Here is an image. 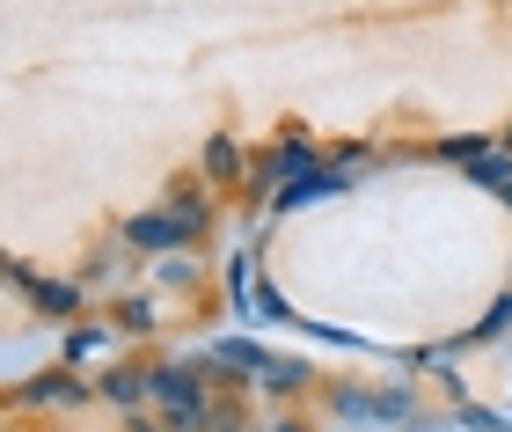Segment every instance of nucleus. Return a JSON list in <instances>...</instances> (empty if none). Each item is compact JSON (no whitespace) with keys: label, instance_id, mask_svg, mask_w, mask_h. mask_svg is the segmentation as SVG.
Here are the masks:
<instances>
[{"label":"nucleus","instance_id":"nucleus-1","mask_svg":"<svg viewBox=\"0 0 512 432\" xmlns=\"http://www.w3.org/2000/svg\"><path fill=\"white\" fill-rule=\"evenodd\" d=\"M161 213L176 220V242L191 249L205 227H213V184H169V191H161Z\"/></svg>","mask_w":512,"mask_h":432},{"label":"nucleus","instance_id":"nucleus-2","mask_svg":"<svg viewBox=\"0 0 512 432\" xmlns=\"http://www.w3.org/2000/svg\"><path fill=\"white\" fill-rule=\"evenodd\" d=\"M264 367H271V352H264V345H249V337H220V345L205 352V374H213V381L227 374L235 389H249V381L264 374Z\"/></svg>","mask_w":512,"mask_h":432},{"label":"nucleus","instance_id":"nucleus-3","mask_svg":"<svg viewBox=\"0 0 512 432\" xmlns=\"http://www.w3.org/2000/svg\"><path fill=\"white\" fill-rule=\"evenodd\" d=\"M198 176L213 191H235V184H249V162H242V140L235 132H213V140H205V154H198Z\"/></svg>","mask_w":512,"mask_h":432},{"label":"nucleus","instance_id":"nucleus-4","mask_svg":"<svg viewBox=\"0 0 512 432\" xmlns=\"http://www.w3.org/2000/svg\"><path fill=\"white\" fill-rule=\"evenodd\" d=\"M15 403H44V411H74V403H88V389L66 367H52V374H37V381H22L15 389Z\"/></svg>","mask_w":512,"mask_h":432},{"label":"nucleus","instance_id":"nucleus-5","mask_svg":"<svg viewBox=\"0 0 512 432\" xmlns=\"http://www.w3.org/2000/svg\"><path fill=\"white\" fill-rule=\"evenodd\" d=\"M125 242L147 249V257H169V249H183V242H176V220L161 213V206H154V213H132V220H125Z\"/></svg>","mask_w":512,"mask_h":432},{"label":"nucleus","instance_id":"nucleus-6","mask_svg":"<svg viewBox=\"0 0 512 432\" xmlns=\"http://www.w3.org/2000/svg\"><path fill=\"white\" fill-rule=\"evenodd\" d=\"M330 191H344V169H308V176H293L286 191L271 198L278 213H293V206H315V198H330Z\"/></svg>","mask_w":512,"mask_h":432},{"label":"nucleus","instance_id":"nucleus-7","mask_svg":"<svg viewBox=\"0 0 512 432\" xmlns=\"http://www.w3.org/2000/svg\"><path fill=\"white\" fill-rule=\"evenodd\" d=\"M30 308L44 315V323H66V315H81V286L74 279H37L30 286Z\"/></svg>","mask_w":512,"mask_h":432},{"label":"nucleus","instance_id":"nucleus-8","mask_svg":"<svg viewBox=\"0 0 512 432\" xmlns=\"http://www.w3.org/2000/svg\"><path fill=\"white\" fill-rule=\"evenodd\" d=\"M96 396H103V403H125V411H139V403H154L147 374H132V367H110V374L96 381Z\"/></svg>","mask_w":512,"mask_h":432},{"label":"nucleus","instance_id":"nucleus-9","mask_svg":"<svg viewBox=\"0 0 512 432\" xmlns=\"http://www.w3.org/2000/svg\"><path fill=\"white\" fill-rule=\"evenodd\" d=\"M469 184H483V191H505V184H512V147H505V140H491V147L469 162Z\"/></svg>","mask_w":512,"mask_h":432},{"label":"nucleus","instance_id":"nucleus-10","mask_svg":"<svg viewBox=\"0 0 512 432\" xmlns=\"http://www.w3.org/2000/svg\"><path fill=\"white\" fill-rule=\"evenodd\" d=\"M110 330L147 337V330H154V301H139V293H132V301H110Z\"/></svg>","mask_w":512,"mask_h":432},{"label":"nucleus","instance_id":"nucleus-11","mask_svg":"<svg viewBox=\"0 0 512 432\" xmlns=\"http://www.w3.org/2000/svg\"><path fill=\"white\" fill-rule=\"evenodd\" d=\"M256 389H271V396H293V389H308V367H300V359H271V367L256 374Z\"/></svg>","mask_w":512,"mask_h":432},{"label":"nucleus","instance_id":"nucleus-12","mask_svg":"<svg viewBox=\"0 0 512 432\" xmlns=\"http://www.w3.org/2000/svg\"><path fill=\"white\" fill-rule=\"evenodd\" d=\"M205 432H249V418H242V403L213 389V403H205Z\"/></svg>","mask_w":512,"mask_h":432},{"label":"nucleus","instance_id":"nucleus-13","mask_svg":"<svg viewBox=\"0 0 512 432\" xmlns=\"http://www.w3.org/2000/svg\"><path fill=\"white\" fill-rule=\"evenodd\" d=\"M96 352H110V330H74L66 337V367H81V359H96Z\"/></svg>","mask_w":512,"mask_h":432},{"label":"nucleus","instance_id":"nucleus-14","mask_svg":"<svg viewBox=\"0 0 512 432\" xmlns=\"http://www.w3.org/2000/svg\"><path fill=\"white\" fill-rule=\"evenodd\" d=\"M483 147H491V140H469V132H461V140H439L432 154H439V162H461V169H469V162H476Z\"/></svg>","mask_w":512,"mask_h":432},{"label":"nucleus","instance_id":"nucleus-15","mask_svg":"<svg viewBox=\"0 0 512 432\" xmlns=\"http://www.w3.org/2000/svg\"><path fill=\"white\" fill-rule=\"evenodd\" d=\"M505 323H512V293H505V301H498V308H491V315H483V323H476V337H498Z\"/></svg>","mask_w":512,"mask_h":432},{"label":"nucleus","instance_id":"nucleus-16","mask_svg":"<svg viewBox=\"0 0 512 432\" xmlns=\"http://www.w3.org/2000/svg\"><path fill=\"white\" fill-rule=\"evenodd\" d=\"M8 286H15V293H30V286H37V271H30V257H8Z\"/></svg>","mask_w":512,"mask_h":432},{"label":"nucleus","instance_id":"nucleus-17","mask_svg":"<svg viewBox=\"0 0 512 432\" xmlns=\"http://www.w3.org/2000/svg\"><path fill=\"white\" fill-rule=\"evenodd\" d=\"M461 425H469V432H498V411H476V403H461Z\"/></svg>","mask_w":512,"mask_h":432},{"label":"nucleus","instance_id":"nucleus-18","mask_svg":"<svg viewBox=\"0 0 512 432\" xmlns=\"http://www.w3.org/2000/svg\"><path fill=\"white\" fill-rule=\"evenodd\" d=\"M271 432H308V425H293V418H278V425H271Z\"/></svg>","mask_w":512,"mask_h":432},{"label":"nucleus","instance_id":"nucleus-19","mask_svg":"<svg viewBox=\"0 0 512 432\" xmlns=\"http://www.w3.org/2000/svg\"><path fill=\"white\" fill-rule=\"evenodd\" d=\"M498 206H505V213H512V184H505V191H498Z\"/></svg>","mask_w":512,"mask_h":432}]
</instances>
